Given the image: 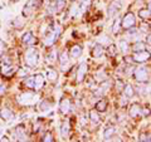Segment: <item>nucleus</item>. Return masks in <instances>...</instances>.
<instances>
[{
  "mask_svg": "<svg viewBox=\"0 0 151 142\" xmlns=\"http://www.w3.org/2000/svg\"><path fill=\"white\" fill-rule=\"evenodd\" d=\"M136 24V18H135V14L134 13H126L124 18L121 19V27L125 28V29H130Z\"/></svg>",
  "mask_w": 151,
  "mask_h": 142,
  "instance_id": "6e6552de",
  "label": "nucleus"
},
{
  "mask_svg": "<svg viewBox=\"0 0 151 142\" xmlns=\"http://www.w3.org/2000/svg\"><path fill=\"white\" fill-rule=\"evenodd\" d=\"M38 57H39L38 55V50L34 48H29L24 53V62L28 67L33 68L38 64Z\"/></svg>",
  "mask_w": 151,
  "mask_h": 142,
  "instance_id": "20e7f679",
  "label": "nucleus"
},
{
  "mask_svg": "<svg viewBox=\"0 0 151 142\" xmlns=\"http://www.w3.org/2000/svg\"><path fill=\"white\" fill-rule=\"evenodd\" d=\"M139 16L141 19H149L151 16V10H150V9H140Z\"/></svg>",
  "mask_w": 151,
  "mask_h": 142,
  "instance_id": "a878e982",
  "label": "nucleus"
},
{
  "mask_svg": "<svg viewBox=\"0 0 151 142\" xmlns=\"http://www.w3.org/2000/svg\"><path fill=\"white\" fill-rule=\"evenodd\" d=\"M18 102L20 103V105H24V106L34 105L37 102V94L32 93V92H24L18 97Z\"/></svg>",
  "mask_w": 151,
  "mask_h": 142,
  "instance_id": "423d86ee",
  "label": "nucleus"
},
{
  "mask_svg": "<svg viewBox=\"0 0 151 142\" xmlns=\"http://www.w3.org/2000/svg\"><path fill=\"white\" fill-rule=\"evenodd\" d=\"M134 78L136 82L139 83H144V82H147L149 78H150V70L147 67H139L135 69L134 72Z\"/></svg>",
  "mask_w": 151,
  "mask_h": 142,
  "instance_id": "39448f33",
  "label": "nucleus"
},
{
  "mask_svg": "<svg viewBox=\"0 0 151 142\" xmlns=\"http://www.w3.org/2000/svg\"><path fill=\"white\" fill-rule=\"evenodd\" d=\"M120 48H121V50L124 52V53H126V52L129 50V44H127L125 40H121L120 42Z\"/></svg>",
  "mask_w": 151,
  "mask_h": 142,
  "instance_id": "72a5a7b5",
  "label": "nucleus"
},
{
  "mask_svg": "<svg viewBox=\"0 0 151 142\" xmlns=\"http://www.w3.org/2000/svg\"><path fill=\"white\" fill-rule=\"evenodd\" d=\"M60 34V27L59 25H53L50 27L48 30H47L45 35H44V44L47 47H50L53 45L57 39H58V37Z\"/></svg>",
  "mask_w": 151,
  "mask_h": 142,
  "instance_id": "f03ea898",
  "label": "nucleus"
},
{
  "mask_svg": "<svg viewBox=\"0 0 151 142\" xmlns=\"http://www.w3.org/2000/svg\"><path fill=\"white\" fill-rule=\"evenodd\" d=\"M122 9V1L121 0H112L111 4L108 5V16H115L117 13Z\"/></svg>",
  "mask_w": 151,
  "mask_h": 142,
  "instance_id": "9d476101",
  "label": "nucleus"
},
{
  "mask_svg": "<svg viewBox=\"0 0 151 142\" xmlns=\"http://www.w3.org/2000/svg\"><path fill=\"white\" fill-rule=\"evenodd\" d=\"M100 42H102V43H106V44H108V43H110V38H108L107 35H103V37H101L100 38Z\"/></svg>",
  "mask_w": 151,
  "mask_h": 142,
  "instance_id": "4c0bfd02",
  "label": "nucleus"
},
{
  "mask_svg": "<svg viewBox=\"0 0 151 142\" xmlns=\"http://www.w3.org/2000/svg\"><path fill=\"white\" fill-rule=\"evenodd\" d=\"M134 93H135V91H134V88H132L131 84H125L124 86V94L125 96L129 98V97L134 96Z\"/></svg>",
  "mask_w": 151,
  "mask_h": 142,
  "instance_id": "b1692460",
  "label": "nucleus"
},
{
  "mask_svg": "<svg viewBox=\"0 0 151 142\" xmlns=\"http://www.w3.org/2000/svg\"><path fill=\"white\" fill-rule=\"evenodd\" d=\"M89 120L93 125H100L101 122V118H100V115H98V111L97 110H92L89 112Z\"/></svg>",
  "mask_w": 151,
  "mask_h": 142,
  "instance_id": "a211bd4d",
  "label": "nucleus"
},
{
  "mask_svg": "<svg viewBox=\"0 0 151 142\" xmlns=\"http://www.w3.org/2000/svg\"><path fill=\"white\" fill-rule=\"evenodd\" d=\"M103 47L101 44H96L93 47V49H92V55H93V58H100V57L103 55Z\"/></svg>",
  "mask_w": 151,
  "mask_h": 142,
  "instance_id": "6ab92c4d",
  "label": "nucleus"
},
{
  "mask_svg": "<svg viewBox=\"0 0 151 142\" xmlns=\"http://www.w3.org/2000/svg\"><path fill=\"white\" fill-rule=\"evenodd\" d=\"M82 54V48L79 45H73L72 48H70V57L72 58H78V57H81Z\"/></svg>",
  "mask_w": 151,
  "mask_h": 142,
  "instance_id": "412c9836",
  "label": "nucleus"
},
{
  "mask_svg": "<svg viewBox=\"0 0 151 142\" xmlns=\"http://www.w3.org/2000/svg\"><path fill=\"white\" fill-rule=\"evenodd\" d=\"M149 9H150V10H151V1L149 3Z\"/></svg>",
  "mask_w": 151,
  "mask_h": 142,
  "instance_id": "79ce46f5",
  "label": "nucleus"
},
{
  "mask_svg": "<svg viewBox=\"0 0 151 142\" xmlns=\"http://www.w3.org/2000/svg\"><path fill=\"white\" fill-rule=\"evenodd\" d=\"M120 27H121V20L120 19H116L115 23H113V27H112V32L117 34V33L120 32Z\"/></svg>",
  "mask_w": 151,
  "mask_h": 142,
  "instance_id": "7c9ffc66",
  "label": "nucleus"
},
{
  "mask_svg": "<svg viewBox=\"0 0 151 142\" xmlns=\"http://www.w3.org/2000/svg\"><path fill=\"white\" fill-rule=\"evenodd\" d=\"M24 84L25 87L33 89V91H39V89L44 86V75L38 73V74H34L32 77L27 78L24 80Z\"/></svg>",
  "mask_w": 151,
  "mask_h": 142,
  "instance_id": "f257e3e1",
  "label": "nucleus"
},
{
  "mask_svg": "<svg viewBox=\"0 0 151 142\" xmlns=\"http://www.w3.org/2000/svg\"><path fill=\"white\" fill-rule=\"evenodd\" d=\"M42 5V0H28L27 4L24 5V10H23V14H24L25 16L30 15V14L37 10L38 8Z\"/></svg>",
  "mask_w": 151,
  "mask_h": 142,
  "instance_id": "0eeeda50",
  "label": "nucleus"
},
{
  "mask_svg": "<svg viewBox=\"0 0 151 142\" xmlns=\"http://www.w3.org/2000/svg\"><path fill=\"white\" fill-rule=\"evenodd\" d=\"M4 49H5V44H4V43H3V42H1V40H0V53H1V52H3Z\"/></svg>",
  "mask_w": 151,
  "mask_h": 142,
  "instance_id": "a19ab883",
  "label": "nucleus"
},
{
  "mask_svg": "<svg viewBox=\"0 0 151 142\" xmlns=\"http://www.w3.org/2000/svg\"><path fill=\"white\" fill-rule=\"evenodd\" d=\"M54 4H55V9L58 11H60L65 5V0H54Z\"/></svg>",
  "mask_w": 151,
  "mask_h": 142,
  "instance_id": "c85d7f7f",
  "label": "nucleus"
},
{
  "mask_svg": "<svg viewBox=\"0 0 151 142\" xmlns=\"http://www.w3.org/2000/svg\"><path fill=\"white\" fill-rule=\"evenodd\" d=\"M86 72H87V64L86 63H81V65H79L78 68V72H77V80L78 82H82L84 75H86Z\"/></svg>",
  "mask_w": 151,
  "mask_h": 142,
  "instance_id": "dca6fc26",
  "label": "nucleus"
},
{
  "mask_svg": "<svg viewBox=\"0 0 151 142\" xmlns=\"http://www.w3.org/2000/svg\"><path fill=\"white\" fill-rule=\"evenodd\" d=\"M108 87H110V82H103L102 83V86L100 87V88H98V91H97V94H98V96H100V94H103V93H105V91H107V88Z\"/></svg>",
  "mask_w": 151,
  "mask_h": 142,
  "instance_id": "c756f323",
  "label": "nucleus"
},
{
  "mask_svg": "<svg viewBox=\"0 0 151 142\" xmlns=\"http://www.w3.org/2000/svg\"><path fill=\"white\" fill-rule=\"evenodd\" d=\"M140 29H141V32L147 33V32H150V25L147 24V23L142 22V23H141V25H140Z\"/></svg>",
  "mask_w": 151,
  "mask_h": 142,
  "instance_id": "473e14b6",
  "label": "nucleus"
},
{
  "mask_svg": "<svg viewBox=\"0 0 151 142\" xmlns=\"http://www.w3.org/2000/svg\"><path fill=\"white\" fill-rule=\"evenodd\" d=\"M23 43H24L25 45H33L35 43V37L33 35L32 32H27L24 35H23Z\"/></svg>",
  "mask_w": 151,
  "mask_h": 142,
  "instance_id": "2eb2a0df",
  "label": "nucleus"
},
{
  "mask_svg": "<svg viewBox=\"0 0 151 142\" xmlns=\"http://www.w3.org/2000/svg\"><path fill=\"white\" fill-rule=\"evenodd\" d=\"M129 113H130V116L132 118H136V117L141 116V113H142V108H141V106L139 105V103H134V105L130 107Z\"/></svg>",
  "mask_w": 151,
  "mask_h": 142,
  "instance_id": "f8f14e48",
  "label": "nucleus"
},
{
  "mask_svg": "<svg viewBox=\"0 0 151 142\" xmlns=\"http://www.w3.org/2000/svg\"><path fill=\"white\" fill-rule=\"evenodd\" d=\"M106 52H107V54L110 55V57H115L116 55V53H117V48H116V45H110L108 48L106 49Z\"/></svg>",
  "mask_w": 151,
  "mask_h": 142,
  "instance_id": "cd10ccee",
  "label": "nucleus"
},
{
  "mask_svg": "<svg viewBox=\"0 0 151 142\" xmlns=\"http://www.w3.org/2000/svg\"><path fill=\"white\" fill-rule=\"evenodd\" d=\"M43 141H54V137H53V135H52V133H47L43 137Z\"/></svg>",
  "mask_w": 151,
  "mask_h": 142,
  "instance_id": "e433bc0d",
  "label": "nucleus"
},
{
  "mask_svg": "<svg viewBox=\"0 0 151 142\" xmlns=\"http://www.w3.org/2000/svg\"><path fill=\"white\" fill-rule=\"evenodd\" d=\"M68 133H69V122H63L62 123V127H60V136L63 138H67L68 137Z\"/></svg>",
  "mask_w": 151,
  "mask_h": 142,
  "instance_id": "4be33fe9",
  "label": "nucleus"
},
{
  "mask_svg": "<svg viewBox=\"0 0 151 142\" xmlns=\"http://www.w3.org/2000/svg\"><path fill=\"white\" fill-rule=\"evenodd\" d=\"M59 110L63 115H67V113L70 111V101L68 98H63L60 101V105H59Z\"/></svg>",
  "mask_w": 151,
  "mask_h": 142,
  "instance_id": "4468645a",
  "label": "nucleus"
},
{
  "mask_svg": "<svg viewBox=\"0 0 151 142\" xmlns=\"http://www.w3.org/2000/svg\"><path fill=\"white\" fill-rule=\"evenodd\" d=\"M68 62H69L68 54L65 53V52H62V53H60V57H59V63H60V65H62V68H64L65 65L68 64Z\"/></svg>",
  "mask_w": 151,
  "mask_h": 142,
  "instance_id": "393cba45",
  "label": "nucleus"
},
{
  "mask_svg": "<svg viewBox=\"0 0 151 142\" xmlns=\"http://www.w3.org/2000/svg\"><path fill=\"white\" fill-rule=\"evenodd\" d=\"M17 72V68L15 65L13 64L12 59L9 58V57H5V58H3L1 60V74L4 77H12Z\"/></svg>",
  "mask_w": 151,
  "mask_h": 142,
  "instance_id": "7ed1b4c3",
  "label": "nucleus"
},
{
  "mask_svg": "<svg viewBox=\"0 0 151 142\" xmlns=\"http://www.w3.org/2000/svg\"><path fill=\"white\" fill-rule=\"evenodd\" d=\"M57 59V50H52L50 53L47 55V60H48V63H54Z\"/></svg>",
  "mask_w": 151,
  "mask_h": 142,
  "instance_id": "bb28decb",
  "label": "nucleus"
},
{
  "mask_svg": "<svg viewBox=\"0 0 151 142\" xmlns=\"http://www.w3.org/2000/svg\"><path fill=\"white\" fill-rule=\"evenodd\" d=\"M132 59L134 62H137V63H144L146 60H150L151 59V53L147 50H139V52H135L134 55H132Z\"/></svg>",
  "mask_w": 151,
  "mask_h": 142,
  "instance_id": "1a4fd4ad",
  "label": "nucleus"
},
{
  "mask_svg": "<svg viewBox=\"0 0 151 142\" xmlns=\"http://www.w3.org/2000/svg\"><path fill=\"white\" fill-rule=\"evenodd\" d=\"M142 49H145V43H144V42L137 40V42H136V43L134 44V50H135V52H139V50H142Z\"/></svg>",
  "mask_w": 151,
  "mask_h": 142,
  "instance_id": "2f4dec72",
  "label": "nucleus"
},
{
  "mask_svg": "<svg viewBox=\"0 0 151 142\" xmlns=\"http://www.w3.org/2000/svg\"><path fill=\"white\" fill-rule=\"evenodd\" d=\"M146 44L151 47V34H149L147 37H146Z\"/></svg>",
  "mask_w": 151,
  "mask_h": 142,
  "instance_id": "ea45409f",
  "label": "nucleus"
},
{
  "mask_svg": "<svg viewBox=\"0 0 151 142\" xmlns=\"http://www.w3.org/2000/svg\"><path fill=\"white\" fill-rule=\"evenodd\" d=\"M0 117L5 121H9L14 117V113H13L12 110H9V108H3V110L0 111Z\"/></svg>",
  "mask_w": 151,
  "mask_h": 142,
  "instance_id": "f3484780",
  "label": "nucleus"
},
{
  "mask_svg": "<svg viewBox=\"0 0 151 142\" xmlns=\"http://www.w3.org/2000/svg\"><path fill=\"white\" fill-rule=\"evenodd\" d=\"M106 108H107V101H106V99H101V101H98L96 103V110L98 112L106 111Z\"/></svg>",
  "mask_w": 151,
  "mask_h": 142,
  "instance_id": "5701e85b",
  "label": "nucleus"
},
{
  "mask_svg": "<svg viewBox=\"0 0 151 142\" xmlns=\"http://www.w3.org/2000/svg\"><path fill=\"white\" fill-rule=\"evenodd\" d=\"M47 78L49 79V82H57V78H58V73L55 72V69L53 68H48L47 69Z\"/></svg>",
  "mask_w": 151,
  "mask_h": 142,
  "instance_id": "aec40b11",
  "label": "nucleus"
},
{
  "mask_svg": "<svg viewBox=\"0 0 151 142\" xmlns=\"http://www.w3.org/2000/svg\"><path fill=\"white\" fill-rule=\"evenodd\" d=\"M14 138H17V141H25L27 135H25V127L23 125H19L15 127L14 131Z\"/></svg>",
  "mask_w": 151,
  "mask_h": 142,
  "instance_id": "9b49d317",
  "label": "nucleus"
},
{
  "mask_svg": "<svg viewBox=\"0 0 151 142\" xmlns=\"http://www.w3.org/2000/svg\"><path fill=\"white\" fill-rule=\"evenodd\" d=\"M140 141H151V133H142L140 136Z\"/></svg>",
  "mask_w": 151,
  "mask_h": 142,
  "instance_id": "c9c22d12",
  "label": "nucleus"
},
{
  "mask_svg": "<svg viewBox=\"0 0 151 142\" xmlns=\"http://www.w3.org/2000/svg\"><path fill=\"white\" fill-rule=\"evenodd\" d=\"M116 132H117V128L115 126H108L107 128L105 130V133H103V137H105V140L106 141H111L113 138V136L116 135Z\"/></svg>",
  "mask_w": 151,
  "mask_h": 142,
  "instance_id": "ddd939ff",
  "label": "nucleus"
},
{
  "mask_svg": "<svg viewBox=\"0 0 151 142\" xmlns=\"http://www.w3.org/2000/svg\"><path fill=\"white\" fill-rule=\"evenodd\" d=\"M52 107V103H49L48 101H43L42 102V105H40V108H42V111H47L48 108Z\"/></svg>",
  "mask_w": 151,
  "mask_h": 142,
  "instance_id": "f704fd0d",
  "label": "nucleus"
},
{
  "mask_svg": "<svg viewBox=\"0 0 151 142\" xmlns=\"http://www.w3.org/2000/svg\"><path fill=\"white\" fill-rule=\"evenodd\" d=\"M141 115H144V116H150L151 115V111L149 110V108H142V113Z\"/></svg>",
  "mask_w": 151,
  "mask_h": 142,
  "instance_id": "58836bf2",
  "label": "nucleus"
}]
</instances>
